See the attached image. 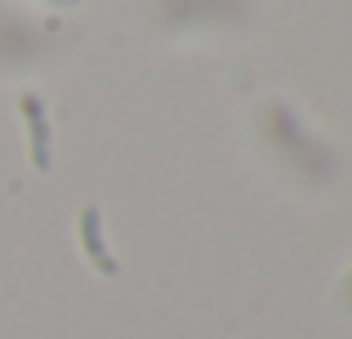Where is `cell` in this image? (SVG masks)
Wrapping results in <instances>:
<instances>
[{
  "label": "cell",
  "instance_id": "5b68a950",
  "mask_svg": "<svg viewBox=\"0 0 352 339\" xmlns=\"http://www.w3.org/2000/svg\"><path fill=\"white\" fill-rule=\"evenodd\" d=\"M54 5H72V0H54Z\"/></svg>",
  "mask_w": 352,
  "mask_h": 339
},
{
  "label": "cell",
  "instance_id": "277c9868",
  "mask_svg": "<svg viewBox=\"0 0 352 339\" xmlns=\"http://www.w3.org/2000/svg\"><path fill=\"white\" fill-rule=\"evenodd\" d=\"M348 304H352V277H348Z\"/></svg>",
  "mask_w": 352,
  "mask_h": 339
},
{
  "label": "cell",
  "instance_id": "6da1fadb",
  "mask_svg": "<svg viewBox=\"0 0 352 339\" xmlns=\"http://www.w3.org/2000/svg\"><path fill=\"white\" fill-rule=\"evenodd\" d=\"M258 125H263L272 152H276L281 161H290L299 174H308V179H317V183L335 174V152H330L326 143L317 139V134L303 130L299 116H294L285 103H267L263 112H258Z\"/></svg>",
  "mask_w": 352,
  "mask_h": 339
},
{
  "label": "cell",
  "instance_id": "3957f363",
  "mask_svg": "<svg viewBox=\"0 0 352 339\" xmlns=\"http://www.w3.org/2000/svg\"><path fill=\"white\" fill-rule=\"evenodd\" d=\"M80 245H85V259L94 263L103 277H116L120 272V263L112 259V250H107V241H103V215H98V206L80 210Z\"/></svg>",
  "mask_w": 352,
  "mask_h": 339
},
{
  "label": "cell",
  "instance_id": "7a4b0ae2",
  "mask_svg": "<svg viewBox=\"0 0 352 339\" xmlns=\"http://www.w3.org/2000/svg\"><path fill=\"white\" fill-rule=\"evenodd\" d=\"M18 112L27 121V157H32L36 170H50L54 166V134H50V116H45V103L36 94L18 98Z\"/></svg>",
  "mask_w": 352,
  "mask_h": 339
}]
</instances>
